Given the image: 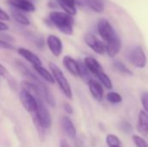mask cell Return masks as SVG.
<instances>
[{"mask_svg":"<svg viewBox=\"0 0 148 147\" xmlns=\"http://www.w3.org/2000/svg\"><path fill=\"white\" fill-rule=\"evenodd\" d=\"M18 68L20 69V71L22 72V74L28 78V81H30V82H32L33 84H35L37 87V88L39 89L40 94H41L43 101L47 104H49L50 107H56V100H55L52 93L48 88L47 85L43 81H42V80L39 79V77H37L36 75H35L26 66H24L21 62L18 63Z\"/></svg>","mask_w":148,"mask_h":147,"instance_id":"1","label":"cell"},{"mask_svg":"<svg viewBox=\"0 0 148 147\" xmlns=\"http://www.w3.org/2000/svg\"><path fill=\"white\" fill-rule=\"evenodd\" d=\"M49 20L62 33L68 36H71L73 34L74 20L71 16L68 15L67 13L52 11L49 14Z\"/></svg>","mask_w":148,"mask_h":147,"instance_id":"2","label":"cell"},{"mask_svg":"<svg viewBox=\"0 0 148 147\" xmlns=\"http://www.w3.org/2000/svg\"><path fill=\"white\" fill-rule=\"evenodd\" d=\"M49 68L50 73L52 74V75L54 77L55 82L56 81V83L59 86L62 92L64 94V95L68 99L72 100L73 93H72L71 86H70L69 81L67 80V78L65 77V75H64L63 72L62 71V69L54 62H49Z\"/></svg>","mask_w":148,"mask_h":147,"instance_id":"3","label":"cell"},{"mask_svg":"<svg viewBox=\"0 0 148 147\" xmlns=\"http://www.w3.org/2000/svg\"><path fill=\"white\" fill-rule=\"evenodd\" d=\"M128 60L133 66L138 68H144L147 65V59L145 51L140 46L134 48L128 55Z\"/></svg>","mask_w":148,"mask_h":147,"instance_id":"4","label":"cell"},{"mask_svg":"<svg viewBox=\"0 0 148 147\" xmlns=\"http://www.w3.org/2000/svg\"><path fill=\"white\" fill-rule=\"evenodd\" d=\"M84 42L96 54L104 55L106 53V44L99 40L94 34L87 33L84 36Z\"/></svg>","mask_w":148,"mask_h":147,"instance_id":"5","label":"cell"},{"mask_svg":"<svg viewBox=\"0 0 148 147\" xmlns=\"http://www.w3.org/2000/svg\"><path fill=\"white\" fill-rule=\"evenodd\" d=\"M97 28H98V32H99L100 36L106 42L110 41L112 38H114L117 35L115 30L113 29L112 25L106 19L99 20Z\"/></svg>","mask_w":148,"mask_h":147,"instance_id":"6","label":"cell"},{"mask_svg":"<svg viewBox=\"0 0 148 147\" xmlns=\"http://www.w3.org/2000/svg\"><path fill=\"white\" fill-rule=\"evenodd\" d=\"M47 44L50 52L56 57L60 56L62 53L63 46L61 39L54 35H49L47 38Z\"/></svg>","mask_w":148,"mask_h":147,"instance_id":"7","label":"cell"},{"mask_svg":"<svg viewBox=\"0 0 148 147\" xmlns=\"http://www.w3.org/2000/svg\"><path fill=\"white\" fill-rule=\"evenodd\" d=\"M121 49V41L118 35H116L110 41L106 42V53L111 58L116 56Z\"/></svg>","mask_w":148,"mask_h":147,"instance_id":"8","label":"cell"},{"mask_svg":"<svg viewBox=\"0 0 148 147\" xmlns=\"http://www.w3.org/2000/svg\"><path fill=\"white\" fill-rule=\"evenodd\" d=\"M17 53L23 58H24L27 62H29L32 65V67L42 66V61L40 60V58L32 51H30L25 48H19L17 49Z\"/></svg>","mask_w":148,"mask_h":147,"instance_id":"9","label":"cell"},{"mask_svg":"<svg viewBox=\"0 0 148 147\" xmlns=\"http://www.w3.org/2000/svg\"><path fill=\"white\" fill-rule=\"evenodd\" d=\"M62 63L65 68L74 76L80 77V68L79 62L69 55H65L62 59Z\"/></svg>","mask_w":148,"mask_h":147,"instance_id":"10","label":"cell"},{"mask_svg":"<svg viewBox=\"0 0 148 147\" xmlns=\"http://www.w3.org/2000/svg\"><path fill=\"white\" fill-rule=\"evenodd\" d=\"M88 85L89 91L92 96L94 97V99L97 101H101L103 99V95H104V91H103V88L101 84L99 81L91 79L88 82Z\"/></svg>","mask_w":148,"mask_h":147,"instance_id":"11","label":"cell"},{"mask_svg":"<svg viewBox=\"0 0 148 147\" xmlns=\"http://www.w3.org/2000/svg\"><path fill=\"white\" fill-rule=\"evenodd\" d=\"M8 3L18 10L26 12H33L36 8L35 5L28 0H8Z\"/></svg>","mask_w":148,"mask_h":147,"instance_id":"12","label":"cell"},{"mask_svg":"<svg viewBox=\"0 0 148 147\" xmlns=\"http://www.w3.org/2000/svg\"><path fill=\"white\" fill-rule=\"evenodd\" d=\"M137 131L144 137L148 136V113L144 110H141L139 113Z\"/></svg>","mask_w":148,"mask_h":147,"instance_id":"13","label":"cell"},{"mask_svg":"<svg viewBox=\"0 0 148 147\" xmlns=\"http://www.w3.org/2000/svg\"><path fill=\"white\" fill-rule=\"evenodd\" d=\"M84 65L88 68V70L95 76H96L101 71H103V68L100 64V62L96 59L90 56H88L84 59Z\"/></svg>","mask_w":148,"mask_h":147,"instance_id":"14","label":"cell"},{"mask_svg":"<svg viewBox=\"0 0 148 147\" xmlns=\"http://www.w3.org/2000/svg\"><path fill=\"white\" fill-rule=\"evenodd\" d=\"M62 127L69 138H70L72 139H75L76 138L75 126L74 123L72 122V120L69 117L63 116L62 118Z\"/></svg>","mask_w":148,"mask_h":147,"instance_id":"15","label":"cell"},{"mask_svg":"<svg viewBox=\"0 0 148 147\" xmlns=\"http://www.w3.org/2000/svg\"><path fill=\"white\" fill-rule=\"evenodd\" d=\"M57 2L68 15L75 16L76 14L75 0H57Z\"/></svg>","mask_w":148,"mask_h":147,"instance_id":"16","label":"cell"},{"mask_svg":"<svg viewBox=\"0 0 148 147\" xmlns=\"http://www.w3.org/2000/svg\"><path fill=\"white\" fill-rule=\"evenodd\" d=\"M33 68L40 75V77L42 79H43L44 81H46L47 82H49L50 84H54L55 83V80H54V77H53L52 74L48 69H46L43 66L33 67Z\"/></svg>","mask_w":148,"mask_h":147,"instance_id":"17","label":"cell"},{"mask_svg":"<svg viewBox=\"0 0 148 147\" xmlns=\"http://www.w3.org/2000/svg\"><path fill=\"white\" fill-rule=\"evenodd\" d=\"M10 13H11V16L13 17V19L17 23H19L21 25H24V26L29 25L30 23L29 18L24 14H23L20 10H18L16 9H13V10H11Z\"/></svg>","mask_w":148,"mask_h":147,"instance_id":"18","label":"cell"},{"mask_svg":"<svg viewBox=\"0 0 148 147\" xmlns=\"http://www.w3.org/2000/svg\"><path fill=\"white\" fill-rule=\"evenodd\" d=\"M86 3L91 10L97 13L103 12L105 9V5L102 0H86Z\"/></svg>","mask_w":148,"mask_h":147,"instance_id":"19","label":"cell"},{"mask_svg":"<svg viewBox=\"0 0 148 147\" xmlns=\"http://www.w3.org/2000/svg\"><path fill=\"white\" fill-rule=\"evenodd\" d=\"M113 68L115 71H117L120 74L126 75H133V72L121 62L120 61H114L113 62Z\"/></svg>","mask_w":148,"mask_h":147,"instance_id":"20","label":"cell"},{"mask_svg":"<svg viewBox=\"0 0 148 147\" xmlns=\"http://www.w3.org/2000/svg\"><path fill=\"white\" fill-rule=\"evenodd\" d=\"M95 77H97V79L99 80L100 83H101L106 88L108 89H112L113 88V83L111 79L109 78V76L103 71H101V73H99Z\"/></svg>","mask_w":148,"mask_h":147,"instance_id":"21","label":"cell"},{"mask_svg":"<svg viewBox=\"0 0 148 147\" xmlns=\"http://www.w3.org/2000/svg\"><path fill=\"white\" fill-rule=\"evenodd\" d=\"M106 143L108 147H121L120 139L114 134H108L106 137Z\"/></svg>","mask_w":148,"mask_h":147,"instance_id":"22","label":"cell"},{"mask_svg":"<svg viewBox=\"0 0 148 147\" xmlns=\"http://www.w3.org/2000/svg\"><path fill=\"white\" fill-rule=\"evenodd\" d=\"M107 101L111 104H118L122 101V97L116 92H108L107 94Z\"/></svg>","mask_w":148,"mask_h":147,"instance_id":"23","label":"cell"},{"mask_svg":"<svg viewBox=\"0 0 148 147\" xmlns=\"http://www.w3.org/2000/svg\"><path fill=\"white\" fill-rule=\"evenodd\" d=\"M120 128L126 134H130L134 132V126H132V124L130 122H128L127 120H122L120 123Z\"/></svg>","mask_w":148,"mask_h":147,"instance_id":"24","label":"cell"},{"mask_svg":"<svg viewBox=\"0 0 148 147\" xmlns=\"http://www.w3.org/2000/svg\"><path fill=\"white\" fill-rule=\"evenodd\" d=\"M133 141L136 147H148V143L140 136L133 135Z\"/></svg>","mask_w":148,"mask_h":147,"instance_id":"25","label":"cell"},{"mask_svg":"<svg viewBox=\"0 0 148 147\" xmlns=\"http://www.w3.org/2000/svg\"><path fill=\"white\" fill-rule=\"evenodd\" d=\"M141 103L144 111L148 113V92L143 93V94L141 95Z\"/></svg>","mask_w":148,"mask_h":147,"instance_id":"26","label":"cell"},{"mask_svg":"<svg viewBox=\"0 0 148 147\" xmlns=\"http://www.w3.org/2000/svg\"><path fill=\"white\" fill-rule=\"evenodd\" d=\"M15 48L12 44H10L9 42L3 41L0 39V49H7V50H13Z\"/></svg>","mask_w":148,"mask_h":147,"instance_id":"27","label":"cell"},{"mask_svg":"<svg viewBox=\"0 0 148 147\" xmlns=\"http://www.w3.org/2000/svg\"><path fill=\"white\" fill-rule=\"evenodd\" d=\"M8 20H10L9 15L2 8H0V21H8Z\"/></svg>","mask_w":148,"mask_h":147,"instance_id":"28","label":"cell"},{"mask_svg":"<svg viewBox=\"0 0 148 147\" xmlns=\"http://www.w3.org/2000/svg\"><path fill=\"white\" fill-rule=\"evenodd\" d=\"M63 108H64V111H65L67 113H69V114H72V113H73V107H72L69 104L65 103V104L63 105Z\"/></svg>","mask_w":148,"mask_h":147,"instance_id":"29","label":"cell"},{"mask_svg":"<svg viewBox=\"0 0 148 147\" xmlns=\"http://www.w3.org/2000/svg\"><path fill=\"white\" fill-rule=\"evenodd\" d=\"M8 74L6 68L0 62V76H5Z\"/></svg>","mask_w":148,"mask_h":147,"instance_id":"30","label":"cell"},{"mask_svg":"<svg viewBox=\"0 0 148 147\" xmlns=\"http://www.w3.org/2000/svg\"><path fill=\"white\" fill-rule=\"evenodd\" d=\"M8 29H9L8 25H7L5 23L0 21V31H6V30H8Z\"/></svg>","mask_w":148,"mask_h":147,"instance_id":"31","label":"cell"},{"mask_svg":"<svg viewBox=\"0 0 148 147\" xmlns=\"http://www.w3.org/2000/svg\"><path fill=\"white\" fill-rule=\"evenodd\" d=\"M60 147H69V144L66 140L62 139L61 142H60Z\"/></svg>","mask_w":148,"mask_h":147,"instance_id":"32","label":"cell"}]
</instances>
